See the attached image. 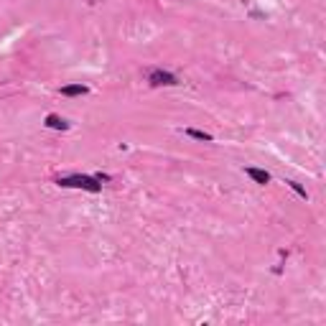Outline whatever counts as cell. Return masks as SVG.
<instances>
[{"label":"cell","instance_id":"3957f363","mask_svg":"<svg viewBox=\"0 0 326 326\" xmlns=\"http://www.w3.org/2000/svg\"><path fill=\"white\" fill-rule=\"evenodd\" d=\"M245 173H247V176H250L255 184H263V186H265V184L270 181V173L263 171V168H245Z\"/></svg>","mask_w":326,"mask_h":326},{"label":"cell","instance_id":"277c9868","mask_svg":"<svg viewBox=\"0 0 326 326\" xmlns=\"http://www.w3.org/2000/svg\"><path fill=\"white\" fill-rule=\"evenodd\" d=\"M87 92H90V90H87L84 84H67V87H61V95L64 97H82Z\"/></svg>","mask_w":326,"mask_h":326},{"label":"cell","instance_id":"5b68a950","mask_svg":"<svg viewBox=\"0 0 326 326\" xmlns=\"http://www.w3.org/2000/svg\"><path fill=\"white\" fill-rule=\"evenodd\" d=\"M43 122H46V127H51V130H67L69 127V122L67 120H64V117H59V115H46V120H43Z\"/></svg>","mask_w":326,"mask_h":326},{"label":"cell","instance_id":"52a82bcc","mask_svg":"<svg viewBox=\"0 0 326 326\" xmlns=\"http://www.w3.org/2000/svg\"><path fill=\"white\" fill-rule=\"evenodd\" d=\"M288 186H291V189H293V191L298 194V197H301V199H309V194H306V189H303L301 184H296V181H288Z\"/></svg>","mask_w":326,"mask_h":326},{"label":"cell","instance_id":"8992f818","mask_svg":"<svg viewBox=\"0 0 326 326\" xmlns=\"http://www.w3.org/2000/svg\"><path fill=\"white\" fill-rule=\"evenodd\" d=\"M186 135H189V138H197V140H204V143H212V135L204 133V130H194V127H189V130H186Z\"/></svg>","mask_w":326,"mask_h":326},{"label":"cell","instance_id":"ba28073f","mask_svg":"<svg viewBox=\"0 0 326 326\" xmlns=\"http://www.w3.org/2000/svg\"><path fill=\"white\" fill-rule=\"evenodd\" d=\"M95 179H97L100 184H102V181H110V176H107V173H97V176H95Z\"/></svg>","mask_w":326,"mask_h":326},{"label":"cell","instance_id":"7a4b0ae2","mask_svg":"<svg viewBox=\"0 0 326 326\" xmlns=\"http://www.w3.org/2000/svg\"><path fill=\"white\" fill-rule=\"evenodd\" d=\"M148 82H150V87H173V84H179V77L171 72H163V69H150Z\"/></svg>","mask_w":326,"mask_h":326},{"label":"cell","instance_id":"6da1fadb","mask_svg":"<svg viewBox=\"0 0 326 326\" xmlns=\"http://www.w3.org/2000/svg\"><path fill=\"white\" fill-rule=\"evenodd\" d=\"M59 186L64 189H84V191H90V194H97L102 189V184L95 179V176H84V173H74V176H61L56 179Z\"/></svg>","mask_w":326,"mask_h":326}]
</instances>
